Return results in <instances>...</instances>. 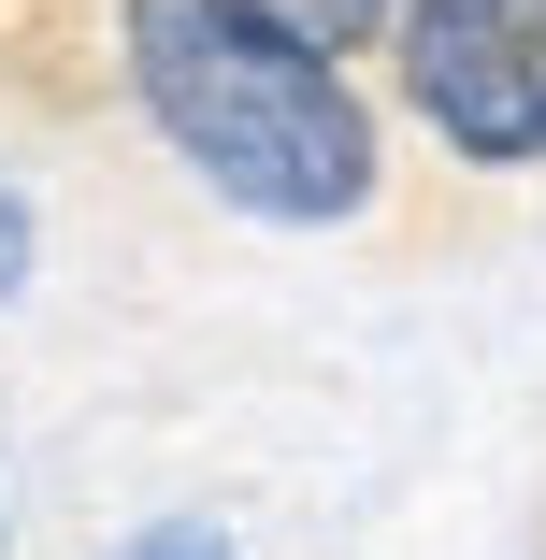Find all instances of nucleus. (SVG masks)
Returning <instances> with one entry per match:
<instances>
[{"label":"nucleus","mask_w":546,"mask_h":560,"mask_svg":"<svg viewBox=\"0 0 546 560\" xmlns=\"http://www.w3.org/2000/svg\"><path fill=\"white\" fill-rule=\"evenodd\" d=\"M130 86L173 130V159L245 215L316 231V215L374 201V116L316 44H288L245 0H130Z\"/></svg>","instance_id":"f257e3e1"},{"label":"nucleus","mask_w":546,"mask_h":560,"mask_svg":"<svg viewBox=\"0 0 546 560\" xmlns=\"http://www.w3.org/2000/svg\"><path fill=\"white\" fill-rule=\"evenodd\" d=\"M403 101L461 159H546V0H403Z\"/></svg>","instance_id":"f03ea898"},{"label":"nucleus","mask_w":546,"mask_h":560,"mask_svg":"<svg viewBox=\"0 0 546 560\" xmlns=\"http://www.w3.org/2000/svg\"><path fill=\"white\" fill-rule=\"evenodd\" d=\"M245 15H274V30H288V44H316V58H346L360 30H388V15H403V0H245Z\"/></svg>","instance_id":"7ed1b4c3"},{"label":"nucleus","mask_w":546,"mask_h":560,"mask_svg":"<svg viewBox=\"0 0 546 560\" xmlns=\"http://www.w3.org/2000/svg\"><path fill=\"white\" fill-rule=\"evenodd\" d=\"M116 560H231V532H216V517H159V532H130Z\"/></svg>","instance_id":"20e7f679"},{"label":"nucleus","mask_w":546,"mask_h":560,"mask_svg":"<svg viewBox=\"0 0 546 560\" xmlns=\"http://www.w3.org/2000/svg\"><path fill=\"white\" fill-rule=\"evenodd\" d=\"M15 273H30V201L0 187V288H15Z\"/></svg>","instance_id":"39448f33"}]
</instances>
